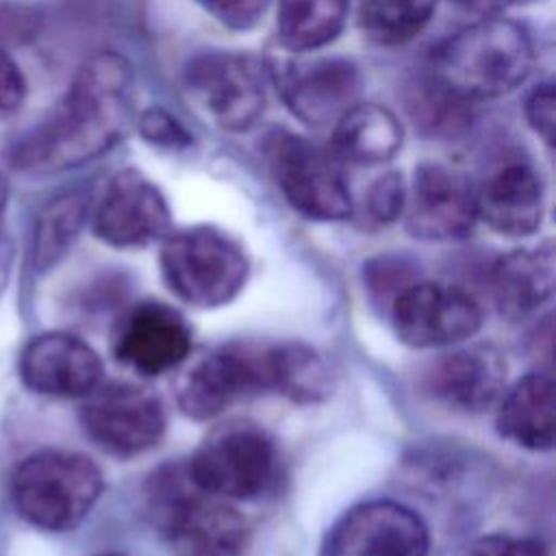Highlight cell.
I'll use <instances>...</instances> for the list:
<instances>
[{
  "instance_id": "6da1fadb",
  "label": "cell",
  "mask_w": 556,
  "mask_h": 556,
  "mask_svg": "<svg viewBox=\"0 0 556 556\" xmlns=\"http://www.w3.org/2000/svg\"><path fill=\"white\" fill-rule=\"evenodd\" d=\"M135 111V74L111 50L91 54L76 72L50 117L11 152V163L28 172L78 167L111 150Z\"/></svg>"
},
{
  "instance_id": "7a4b0ae2",
  "label": "cell",
  "mask_w": 556,
  "mask_h": 556,
  "mask_svg": "<svg viewBox=\"0 0 556 556\" xmlns=\"http://www.w3.org/2000/svg\"><path fill=\"white\" fill-rule=\"evenodd\" d=\"M532 61L528 30L513 20L489 17L437 48L432 78L465 102L489 100L519 87Z\"/></svg>"
},
{
  "instance_id": "3957f363",
  "label": "cell",
  "mask_w": 556,
  "mask_h": 556,
  "mask_svg": "<svg viewBox=\"0 0 556 556\" xmlns=\"http://www.w3.org/2000/svg\"><path fill=\"white\" fill-rule=\"evenodd\" d=\"M150 513L174 556H243L245 517L224 497L202 491L187 465L159 471L150 486Z\"/></svg>"
},
{
  "instance_id": "277c9868",
  "label": "cell",
  "mask_w": 556,
  "mask_h": 556,
  "mask_svg": "<svg viewBox=\"0 0 556 556\" xmlns=\"http://www.w3.org/2000/svg\"><path fill=\"white\" fill-rule=\"evenodd\" d=\"M100 493V469L76 452H37L17 465L11 480L17 513L28 523L52 532L76 528Z\"/></svg>"
},
{
  "instance_id": "5b68a950",
  "label": "cell",
  "mask_w": 556,
  "mask_h": 556,
  "mask_svg": "<svg viewBox=\"0 0 556 556\" xmlns=\"http://www.w3.org/2000/svg\"><path fill=\"white\" fill-rule=\"evenodd\" d=\"M161 271L182 302L213 308L239 295L248 280V256L224 230L189 226L163 237Z\"/></svg>"
},
{
  "instance_id": "8992f818",
  "label": "cell",
  "mask_w": 556,
  "mask_h": 556,
  "mask_svg": "<svg viewBox=\"0 0 556 556\" xmlns=\"http://www.w3.org/2000/svg\"><path fill=\"white\" fill-rule=\"evenodd\" d=\"M185 465L191 480L211 495L256 500L271 486L278 456L261 426L235 419L213 428Z\"/></svg>"
},
{
  "instance_id": "52a82bcc",
  "label": "cell",
  "mask_w": 556,
  "mask_h": 556,
  "mask_svg": "<svg viewBox=\"0 0 556 556\" xmlns=\"http://www.w3.org/2000/svg\"><path fill=\"white\" fill-rule=\"evenodd\" d=\"M267 65L243 52H202L185 67V89L195 109L232 132L252 128L267 104Z\"/></svg>"
},
{
  "instance_id": "ba28073f",
  "label": "cell",
  "mask_w": 556,
  "mask_h": 556,
  "mask_svg": "<svg viewBox=\"0 0 556 556\" xmlns=\"http://www.w3.org/2000/svg\"><path fill=\"white\" fill-rule=\"evenodd\" d=\"M274 391V345L230 343L200 356L178 382V406L213 419L252 395Z\"/></svg>"
},
{
  "instance_id": "9c48e42d",
  "label": "cell",
  "mask_w": 556,
  "mask_h": 556,
  "mask_svg": "<svg viewBox=\"0 0 556 556\" xmlns=\"http://www.w3.org/2000/svg\"><path fill=\"white\" fill-rule=\"evenodd\" d=\"M267 159L287 202L317 222H339L352 215L350 185L337 159L293 132L267 137Z\"/></svg>"
},
{
  "instance_id": "30bf717a",
  "label": "cell",
  "mask_w": 556,
  "mask_h": 556,
  "mask_svg": "<svg viewBox=\"0 0 556 556\" xmlns=\"http://www.w3.org/2000/svg\"><path fill=\"white\" fill-rule=\"evenodd\" d=\"M395 334L413 348H445L460 343L482 326V308L456 285L408 282L389 304Z\"/></svg>"
},
{
  "instance_id": "8fae6325",
  "label": "cell",
  "mask_w": 556,
  "mask_h": 556,
  "mask_svg": "<svg viewBox=\"0 0 556 556\" xmlns=\"http://www.w3.org/2000/svg\"><path fill=\"white\" fill-rule=\"evenodd\" d=\"M83 400L80 421L85 432L109 454H141L154 447L165 432L161 397L139 384H98Z\"/></svg>"
},
{
  "instance_id": "7c38bea8",
  "label": "cell",
  "mask_w": 556,
  "mask_h": 556,
  "mask_svg": "<svg viewBox=\"0 0 556 556\" xmlns=\"http://www.w3.org/2000/svg\"><path fill=\"white\" fill-rule=\"evenodd\" d=\"M267 74L287 109L313 128L334 124L358 102L361 74L348 59H276L267 63Z\"/></svg>"
},
{
  "instance_id": "4fadbf2b",
  "label": "cell",
  "mask_w": 556,
  "mask_h": 556,
  "mask_svg": "<svg viewBox=\"0 0 556 556\" xmlns=\"http://www.w3.org/2000/svg\"><path fill=\"white\" fill-rule=\"evenodd\" d=\"M421 517L389 500L358 504L326 534L321 556H428Z\"/></svg>"
},
{
  "instance_id": "5bb4252c",
  "label": "cell",
  "mask_w": 556,
  "mask_h": 556,
  "mask_svg": "<svg viewBox=\"0 0 556 556\" xmlns=\"http://www.w3.org/2000/svg\"><path fill=\"white\" fill-rule=\"evenodd\" d=\"M172 213L154 182L137 169L117 172L91 213L93 235L115 248H139L169 232Z\"/></svg>"
},
{
  "instance_id": "9a60e30c",
  "label": "cell",
  "mask_w": 556,
  "mask_h": 556,
  "mask_svg": "<svg viewBox=\"0 0 556 556\" xmlns=\"http://www.w3.org/2000/svg\"><path fill=\"white\" fill-rule=\"evenodd\" d=\"M404 211L410 235L428 241L460 239L478 219V191L463 172L424 163L415 169Z\"/></svg>"
},
{
  "instance_id": "2e32d148",
  "label": "cell",
  "mask_w": 556,
  "mask_h": 556,
  "mask_svg": "<svg viewBox=\"0 0 556 556\" xmlns=\"http://www.w3.org/2000/svg\"><path fill=\"white\" fill-rule=\"evenodd\" d=\"M191 350V328L185 317L154 300L130 306L117 321L113 352L119 363L143 376L178 367Z\"/></svg>"
},
{
  "instance_id": "e0dca14e",
  "label": "cell",
  "mask_w": 556,
  "mask_h": 556,
  "mask_svg": "<svg viewBox=\"0 0 556 556\" xmlns=\"http://www.w3.org/2000/svg\"><path fill=\"white\" fill-rule=\"evenodd\" d=\"M20 376L35 393L85 397L100 384L102 361L76 334L43 332L33 337L20 356Z\"/></svg>"
},
{
  "instance_id": "ac0fdd59",
  "label": "cell",
  "mask_w": 556,
  "mask_h": 556,
  "mask_svg": "<svg viewBox=\"0 0 556 556\" xmlns=\"http://www.w3.org/2000/svg\"><path fill=\"white\" fill-rule=\"evenodd\" d=\"M428 391L445 406L480 413L504 393L506 363L486 345H471L443 354L430 367Z\"/></svg>"
},
{
  "instance_id": "d6986e66",
  "label": "cell",
  "mask_w": 556,
  "mask_h": 556,
  "mask_svg": "<svg viewBox=\"0 0 556 556\" xmlns=\"http://www.w3.org/2000/svg\"><path fill=\"white\" fill-rule=\"evenodd\" d=\"M545 195L539 174L521 161L506 163L478 191V217L508 237H523L539 228Z\"/></svg>"
},
{
  "instance_id": "ffe728a7",
  "label": "cell",
  "mask_w": 556,
  "mask_h": 556,
  "mask_svg": "<svg viewBox=\"0 0 556 556\" xmlns=\"http://www.w3.org/2000/svg\"><path fill=\"white\" fill-rule=\"evenodd\" d=\"M495 426L504 439L519 447L552 450L556 441V389L552 378L545 374L519 378L502 395Z\"/></svg>"
},
{
  "instance_id": "44dd1931",
  "label": "cell",
  "mask_w": 556,
  "mask_h": 556,
  "mask_svg": "<svg viewBox=\"0 0 556 556\" xmlns=\"http://www.w3.org/2000/svg\"><path fill=\"white\" fill-rule=\"evenodd\" d=\"M554 278L556 263L549 241L508 252L491 271V291L500 313L513 319L528 315L552 295Z\"/></svg>"
},
{
  "instance_id": "7402d4cb",
  "label": "cell",
  "mask_w": 556,
  "mask_h": 556,
  "mask_svg": "<svg viewBox=\"0 0 556 556\" xmlns=\"http://www.w3.org/2000/svg\"><path fill=\"white\" fill-rule=\"evenodd\" d=\"M402 124L382 104L354 102L332 124V152L358 165L389 161L402 148Z\"/></svg>"
},
{
  "instance_id": "603a6c76",
  "label": "cell",
  "mask_w": 556,
  "mask_h": 556,
  "mask_svg": "<svg viewBox=\"0 0 556 556\" xmlns=\"http://www.w3.org/2000/svg\"><path fill=\"white\" fill-rule=\"evenodd\" d=\"M348 11L350 0H278L280 43L291 52L319 50L337 39Z\"/></svg>"
},
{
  "instance_id": "cb8c5ba5",
  "label": "cell",
  "mask_w": 556,
  "mask_h": 556,
  "mask_svg": "<svg viewBox=\"0 0 556 556\" xmlns=\"http://www.w3.org/2000/svg\"><path fill=\"white\" fill-rule=\"evenodd\" d=\"M89 215V198L83 191H67L50 200L37 215L33 230V265L39 271L52 267L76 241Z\"/></svg>"
},
{
  "instance_id": "d4e9b609",
  "label": "cell",
  "mask_w": 556,
  "mask_h": 556,
  "mask_svg": "<svg viewBox=\"0 0 556 556\" xmlns=\"http://www.w3.org/2000/svg\"><path fill=\"white\" fill-rule=\"evenodd\" d=\"M332 389L330 371L324 358L302 343L274 345V391L300 402L324 400Z\"/></svg>"
},
{
  "instance_id": "484cf974",
  "label": "cell",
  "mask_w": 556,
  "mask_h": 556,
  "mask_svg": "<svg viewBox=\"0 0 556 556\" xmlns=\"http://www.w3.org/2000/svg\"><path fill=\"white\" fill-rule=\"evenodd\" d=\"M437 0H361L358 28L380 46L413 39L430 22Z\"/></svg>"
},
{
  "instance_id": "4316f807",
  "label": "cell",
  "mask_w": 556,
  "mask_h": 556,
  "mask_svg": "<svg viewBox=\"0 0 556 556\" xmlns=\"http://www.w3.org/2000/svg\"><path fill=\"white\" fill-rule=\"evenodd\" d=\"M467 104L469 102L439 85L432 74L413 87V96L408 100L413 117L432 132H452L463 126V122H467Z\"/></svg>"
},
{
  "instance_id": "83f0119b",
  "label": "cell",
  "mask_w": 556,
  "mask_h": 556,
  "mask_svg": "<svg viewBox=\"0 0 556 556\" xmlns=\"http://www.w3.org/2000/svg\"><path fill=\"white\" fill-rule=\"evenodd\" d=\"M406 202V187L397 172L380 176L367 191V213L376 224L395 222Z\"/></svg>"
},
{
  "instance_id": "f1b7e54d",
  "label": "cell",
  "mask_w": 556,
  "mask_h": 556,
  "mask_svg": "<svg viewBox=\"0 0 556 556\" xmlns=\"http://www.w3.org/2000/svg\"><path fill=\"white\" fill-rule=\"evenodd\" d=\"M211 17L230 30H250L265 15L269 0H195Z\"/></svg>"
},
{
  "instance_id": "f546056e",
  "label": "cell",
  "mask_w": 556,
  "mask_h": 556,
  "mask_svg": "<svg viewBox=\"0 0 556 556\" xmlns=\"http://www.w3.org/2000/svg\"><path fill=\"white\" fill-rule=\"evenodd\" d=\"M139 132L146 141L161 146V148H187L191 143V135L185 130V126L169 115L165 109L152 106L146 109L139 117Z\"/></svg>"
},
{
  "instance_id": "4dcf8cb0",
  "label": "cell",
  "mask_w": 556,
  "mask_h": 556,
  "mask_svg": "<svg viewBox=\"0 0 556 556\" xmlns=\"http://www.w3.org/2000/svg\"><path fill=\"white\" fill-rule=\"evenodd\" d=\"M460 556H547V554L541 547V543L532 539L491 534L469 543Z\"/></svg>"
},
{
  "instance_id": "1f68e13d",
  "label": "cell",
  "mask_w": 556,
  "mask_h": 556,
  "mask_svg": "<svg viewBox=\"0 0 556 556\" xmlns=\"http://www.w3.org/2000/svg\"><path fill=\"white\" fill-rule=\"evenodd\" d=\"M526 119L530 128L543 137L547 143L554 141V124H556V96L552 83L539 85L526 100Z\"/></svg>"
},
{
  "instance_id": "d6a6232c",
  "label": "cell",
  "mask_w": 556,
  "mask_h": 556,
  "mask_svg": "<svg viewBox=\"0 0 556 556\" xmlns=\"http://www.w3.org/2000/svg\"><path fill=\"white\" fill-rule=\"evenodd\" d=\"M26 96V80L11 59V54L0 46V113H13L20 109Z\"/></svg>"
},
{
  "instance_id": "836d02e7",
  "label": "cell",
  "mask_w": 556,
  "mask_h": 556,
  "mask_svg": "<svg viewBox=\"0 0 556 556\" xmlns=\"http://www.w3.org/2000/svg\"><path fill=\"white\" fill-rule=\"evenodd\" d=\"M450 2H454L460 9L473 11V13H497V11H504L510 7L526 4L530 0H450Z\"/></svg>"
},
{
  "instance_id": "e575fe53",
  "label": "cell",
  "mask_w": 556,
  "mask_h": 556,
  "mask_svg": "<svg viewBox=\"0 0 556 556\" xmlns=\"http://www.w3.org/2000/svg\"><path fill=\"white\" fill-rule=\"evenodd\" d=\"M7 200H9V180L4 178V174H0V213L7 204Z\"/></svg>"
},
{
  "instance_id": "d590c367",
  "label": "cell",
  "mask_w": 556,
  "mask_h": 556,
  "mask_svg": "<svg viewBox=\"0 0 556 556\" xmlns=\"http://www.w3.org/2000/svg\"><path fill=\"white\" fill-rule=\"evenodd\" d=\"M96 556H124V554H113V552H109V554H96Z\"/></svg>"
}]
</instances>
